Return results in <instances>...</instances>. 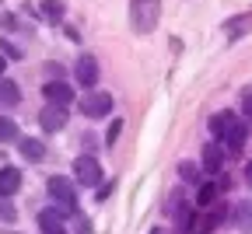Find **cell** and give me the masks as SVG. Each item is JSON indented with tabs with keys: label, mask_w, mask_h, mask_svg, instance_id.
Masks as SVG:
<instances>
[{
	"label": "cell",
	"mask_w": 252,
	"mask_h": 234,
	"mask_svg": "<svg viewBox=\"0 0 252 234\" xmlns=\"http://www.w3.org/2000/svg\"><path fill=\"white\" fill-rule=\"evenodd\" d=\"M158 18H161V0H130V25H133V31L147 35V31L158 28Z\"/></svg>",
	"instance_id": "cell-1"
},
{
	"label": "cell",
	"mask_w": 252,
	"mask_h": 234,
	"mask_svg": "<svg viewBox=\"0 0 252 234\" xmlns=\"http://www.w3.org/2000/svg\"><path fill=\"white\" fill-rule=\"evenodd\" d=\"M77 105H81V112H84L88 119H102V116L112 112V94H105V91H91V94L81 98Z\"/></svg>",
	"instance_id": "cell-2"
},
{
	"label": "cell",
	"mask_w": 252,
	"mask_h": 234,
	"mask_svg": "<svg viewBox=\"0 0 252 234\" xmlns=\"http://www.w3.org/2000/svg\"><path fill=\"white\" fill-rule=\"evenodd\" d=\"M46 189H49V196H53V199H60V203L67 206L70 213L77 210V189L70 185V178H63V175H53Z\"/></svg>",
	"instance_id": "cell-3"
},
{
	"label": "cell",
	"mask_w": 252,
	"mask_h": 234,
	"mask_svg": "<svg viewBox=\"0 0 252 234\" xmlns=\"http://www.w3.org/2000/svg\"><path fill=\"white\" fill-rule=\"evenodd\" d=\"M74 175H77V182L81 185H98L102 182V164H98V157H77L74 161Z\"/></svg>",
	"instance_id": "cell-4"
},
{
	"label": "cell",
	"mask_w": 252,
	"mask_h": 234,
	"mask_svg": "<svg viewBox=\"0 0 252 234\" xmlns=\"http://www.w3.org/2000/svg\"><path fill=\"white\" fill-rule=\"evenodd\" d=\"M42 94H46L49 105H63V109H67L70 102H77V98H74V88H70L67 81H46Z\"/></svg>",
	"instance_id": "cell-5"
},
{
	"label": "cell",
	"mask_w": 252,
	"mask_h": 234,
	"mask_svg": "<svg viewBox=\"0 0 252 234\" xmlns=\"http://www.w3.org/2000/svg\"><path fill=\"white\" fill-rule=\"evenodd\" d=\"M74 77H77V84L94 88V84H98V59H94L91 53H84V56L77 59V66H74Z\"/></svg>",
	"instance_id": "cell-6"
},
{
	"label": "cell",
	"mask_w": 252,
	"mask_h": 234,
	"mask_svg": "<svg viewBox=\"0 0 252 234\" xmlns=\"http://www.w3.org/2000/svg\"><path fill=\"white\" fill-rule=\"evenodd\" d=\"M39 126L49 129V133L63 129V126H67V109H63V105H42V112H39Z\"/></svg>",
	"instance_id": "cell-7"
},
{
	"label": "cell",
	"mask_w": 252,
	"mask_h": 234,
	"mask_svg": "<svg viewBox=\"0 0 252 234\" xmlns=\"http://www.w3.org/2000/svg\"><path fill=\"white\" fill-rule=\"evenodd\" d=\"M63 210H42L39 213V231L42 234H67V227H63Z\"/></svg>",
	"instance_id": "cell-8"
},
{
	"label": "cell",
	"mask_w": 252,
	"mask_h": 234,
	"mask_svg": "<svg viewBox=\"0 0 252 234\" xmlns=\"http://www.w3.org/2000/svg\"><path fill=\"white\" fill-rule=\"evenodd\" d=\"M21 189V172L18 168H0V199H7Z\"/></svg>",
	"instance_id": "cell-9"
},
{
	"label": "cell",
	"mask_w": 252,
	"mask_h": 234,
	"mask_svg": "<svg viewBox=\"0 0 252 234\" xmlns=\"http://www.w3.org/2000/svg\"><path fill=\"white\" fill-rule=\"evenodd\" d=\"M245 137H249V133H245V122H242V119H235V122H231V129H228V133H224L220 140L228 144V150H242Z\"/></svg>",
	"instance_id": "cell-10"
},
{
	"label": "cell",
	"mask_w": 252,
	"mask_h": 234,
	"mask_svg": "<svg viewBox=\"0 0 252 234\" xmlns=\"http://www.w3.org/2000/svg\"><path fill=\"white\" fill-rule=\"evenodd\" d=\"M21 157H28V161H42L46 157V147H42V140H35V137H21Z\"/></svg>",
	"instance_id": "cell-11"
},
{
	"label": "cell",
	"mask_w": 252,
	"mask_h": 234,
	"mask_svg": "<svg viewBox=\"0 0 252 234\" xmlns=\"http://www.w3.org/2000/svg\"><path fill=\"white\" fill-rule=\"evenodd\" d=\"M231 220H235V227H238V231L252 234V203H238V206H235V217H231Z\"/></svg>",
	"instance_id": "cell-12"
},
{
	"label": "cell",
	"mask_w": 252,
	"mask_h": 234,
	"mask_svg": "<svg viewBox=\"0 0 252 234\" xmlns=\"http://www.w3.org/2000/svg\"><path fill=\"white\" fill-rule=\"evenodd\" d=\"M238 116L235 112H217L214 119H210V133H214V137H224V133L231 129V122H235Z\"/></svg>",
	"instance_id": "cell-13"
},
{
	"label": "cell",
	"mask_w": 252,
	"mask_h": 234,
	"mask_svg": "<svg viewBox=\"0 0 252 234\" xmlns=\"http://www.w3.org/2000/svg\"><path fill=\"white\" fill-rule=\"evenodd\" d=\"M21 102V88L14 81H0V105H18Z\"/></svg>",
	"instance_id": "cell-14"
},
{
	"label": "cell",
	"mask_w": 252,
	"mask_h": 234,
	"mask_svg": "<svg viewBox=\"0 0 252 234\" xmlns=\"http://www.w3.org/2000/svg\"><path fill=\"white\" fill-rule=\"evenodd\" d=\"M39 11L46 14V21H60L63 18V4H60V0H42Z\"/></svg>",
	"instance_id": "cell-15"
},
{
	"label": "cell",
	"mask_w": 252,
	"mask_h": 234,
	"mask_svg": "<svg viewBox=\"0 0 252 234\" xmlns=\"http://www.w3.org/2000/svg\"><path fill=\"white\" fill-rule=\"evenodd\" d=\"M14 137H18V126H14V119L0 116V144H11Z\"/></svg>",
	"instance_id": "cell-16"
},
{
	"label": "cell",
	"mask_w": 252,
	"mask_h": 234,
	"mask_svg": "<svg viewBox=\"0 0 252 234\" xmlns=\"http://www.w3.org/2000/svg\"><path fill=\"white\" fill-rule=\"evenodd\" d=\"M203 164H207L210 172H217V168H220V150H210V147H207V154H203Z\"/></svg>",
	"instance_id": "cell-17"
},
{
	"label": "cell",
	"mask_w": 252,
	"mask_h": 234,
	"mask_svg": "<svg viewBox=\"0 0 252 234\" xmlns=\"http://www.w3.org/2000/svg\"><path fill=\"white\" fill-rule=\"evenodd\" d=\"M214 196H217V189H214V185H203V189H200V203L207 206V203H210Z\"/></svg>",
	"instance_id": "cell-18"
},
{
	"label": "cell",
	"mask_w": 252,
	"mask_h": 234,
	"mask_svg": "<svg viewBox=\"0 0 252 234\" xmlns=\"http://www.w3.org/2000/svg\"><path fill=\"white\" fill-rule=\"evenodd\" d=\"M0 220H14V210H11L7 199H0Z\"/></svg>",
	"instance_id": "cell-19"
},
{
	"label": "cell",
	"mask_w": 252,
	"mask_h": 234,
	"mask_svg": "<svg viewBox=\"0 0 252 234\" xmlns=\"http://www.w3.org/2000/svg\"><path fill=\"white\" fill-rule=\"evenodd\" d=\"M119 129H123V122L116 119V122H112V129H109V144H116V137H119Z\"/></svg>",
	"instance_id": "cell-20"
},
{
	"label": "cell",
	"mask_w": 252,
	"mask_h": 234,
	"mask_svg": "<svg viewBox=\"0 0 252 234\" xmlns=\"http://www.w3.org/2000/svg\"><path fill=\"white\" fill-rule=\"evenodd\" d=\"M245 116H249V119H252V94H249V98H245Z\"/></svg>",
	"instance_id": "cell-21"
},
{
	"label": "cell",
	"mask_w": 252,
	"mask_h": 234,
	"mask_svg": "<svg viewBox=\"0 0 252 234\" xmlns=\"http://www.w3.org/2000/svg\"><path fill=\"white\" fill-rule=\"evenodd\" d=\"M4 66H7V63H4V56H0V74H4Z\"/></svg>",
	"instance_id": "cell-22"
},
{
	"label": "cell",
	"mask_w": 252,
	"mask_h": 234,
	"mask_svg": "<svg viewBox=\"0 0 252 234\" xmlns=\"http://www.w3.org/2000/svg\"><path fill=\"white\" fill-rule=\"evenodd\" d=\"M151 234H165V231H151Z\"/></svg>",
	"instance_id": "cell-23"
}]
</instances>
